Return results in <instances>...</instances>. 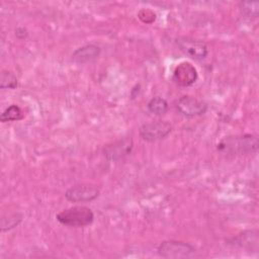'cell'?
<instances>
[{
    "label": "cell",
    "instance_id": "5bb4252c",
    "mask_svg": "<svg viewBox=\"0 0 259 259\" xmlns=\"http://www.w3.org/2000/svg\"><path fill=\"white\" fill-rule=\"evenodd\" d=\"M0 87L2 89H15L17 87V78L9 71H2L0 76Z\"/></svg>",
    "mask_w": 259,
    "mask_h": 259
},
{
    "label": "cell",
    "instance_id": "9a60e30c",
    "mask_svg": "<svg viewBox=\"0 0 259 259\" xmlns=\"http://www.w3.org/2000/svg\"><path fill=\"white\" fill-rule=\"evenodd\" d=\"M240 10L247 17H257L258 12H259V3L258 2H250V1L241 2Z\"/></svg>",
    "mask_w": 259,
    "mask_h": 259
},
{
    "label": "cell",
    "instance_id": "6da1fadb",
    "mask_svg": "<svg viewBox=\"0 0 259 259\" xmlns=\"http://www.w3.org/2000/svg\"><path fill=\"white\" fill-rule=\"evenodd\" d=\"M258 149V138L255 135L228 137L218 145V151L231 155H242L255 152Z\"/></svg>",
    "mask_w": 259,
    "mask_h": 259
},
{
    "label": "cell",
    "instance_id": "52a82bcc",
    "mask_svg": "<svg viewBox=\"0 0 259 259\" xmlns=\"http://www.w3.org/2000/svg\"><path fill=\"white\" fill-rule=\"evenodd\" d=\"M176 106L178 111L186 117L201 115L207 109V105L204 102L192 96H182L178 99Z\"/></svg>",
    "mask_w": 259,
    "mask_h": 259
},
{
    "label": "cell",
    "instance_id": "8fae6325",
    "mask_svg": "<svg viewBox=\"0 0 259 259\" xmlns=\"http://www.w3.org/2000/svg\"><path fill=\"white\" fill-rule=\"evenodd\" d=\"M148 109L156 115H163L168 110V102L162 97H154L148 102Z\"/></svg>",
    "mask_w": 259,
    "mask_h": 259
},
{
    "label": "cell",
    "instance_id": "7c38bea8",
    "mask_svg": "<svg viewBox=\"0 0 259 259\" xmlns=\"http://www.w3.org/2000/svg\"><path fill=\"white\" fill-rule=\"evenodd\" d=\"M23 118V112L21 110V108L15 104L10 105L9 107H7L0 116V119L2 122H6V121H12V120H19Z\"/></svg>",
    "mask_w": 259,
    "mask_h": 259
},
{
    "label": "cell",
    "instance_id": "3957f363",
    "mask_svg": "<svg viewBox=\"0 0 259 259\" xmlns=\"http://www.w3.org/2000/svg\"><path fill=\"white\" fill-rule=\"evenodd\" d=\"M159 256L168 259H185L195 254V249L188 243L176 240H167L160 243L157 248Z\"/></svg>",
    "mask_w": 259,
    "mask_h": 259
},
{
    "label": "cell",
    "instance_id": "8992f818",
    "mask_svg": "<svg viewBox=\"0 0 259 259\" xmlns=\"http://www.w3.org/2000/svg\"><path fill=\"white\" fill-rule=\"evenodd\" d=\"M99 195V189L92 184H79L70 187L65 192V197L71 202H87L94 200Z\"/></svg>",
    "mask_w": 259,
    "mask_h": 259
},
{
    "label": "cell",
    "instance_id": "9c48e42d",
    "mask_svg": "<svg viewBox=\"0 0 259 259\" xmlns=\"http://www.w3.org/2000/svg\"><path fill=\"white\" fill-rule=\"evenodd\" d=\"M133 147V140L131 138H126L105 146V148L103 149V153L106 159L116 161L128 155L132 152Z\"/></svg>",
    "mask_w": 259,
    "mask_h": 259
},
{
    "label": "cell",
    "instance_id": "5b68a950",
    "mask_svg": "<svg viewBox=\"0 0 259 259\" xmlns=\"http://www.w3.org/2000/svg\"><path fill=\"white\" fill-rule=\"evenodd\" d=\"M171 131L172 126L169 122L157 120L143 124L140 128V136L144 141L157 142L165 139Z\"/></svg>",
    "mask_w": 259,
    "mask_h": 259
},
{
    "label": "cell",
    "instance_id": "30bf717a",
    "mask_svg": "<svg viewBox=\"0 0 259 259\" xmlns=\"http://www.w3.org/2000/svg\"><path fill=\"white\" fill-rule=\"evenodd\" d=\"M100 54V48L95 45H87L77 49L72 54V59L76 63L83 64L95 60Z\"/></svg>",
    "mask_w": 259,
    "mask_h": 259
},
{
    "label": "cell",
    "instance_id": "4fadbf2b",
    "mask_svg": "<svg viewBox=\"0 0 259 259\" xmlns=\"http://www.w3.org/2000/svg\"><path fill=\"white\" fill-rule=\"evenodd\" d=\"M22 221V214L20 213H11L7 214L6 217H2L1 219V231H9L16 226L19 225V223Z\"/></svg>",
    "mask_w": 259,
    "mask_h": 259
},
{
    "label": "cell",
    "instance_id": "ba28073f",
    "mask_svg": "<svg viewBox=\"0 0 259 259\" xmlns=\"http://www.w3.org/2000/svg\"><path fill=\"white\" fill-rule=\"evenodd\" d=\"M173 80L179 86H190L197 80V71L191 63L181 62L174 69Z\"/></svg>",
    "mask_w": 259,
    "mask_h": 259
},
{
    "label": "cell",
    "instance_id": "7a4b0ae2",
    "mask_svg": "<svg viewBox=\"0 0 259 259\" xmlns=\"http://www.w3.org/2000/svg\"><path fill=\"white\" fill-rule=\"evenodd\" d=\"M56 218L61 224L65 226L80 228L92 224L94 220V213L87 206L77 205L62 210L56 215Z\"/></svg>",
    "mask_w": 259,
    "mask_h": 259
},
{
    "label": "cell",
    "instance_id": "277c9868",
    "mask_svg": "<svg viewBox=\"0 0 259 259\" xmlns=\"http://www.w3.org/2000/svg\"><path fill=\"white\" fill-rule=\"evenodd\" d=\"M177 47L188 57L194 60H202L208 54L206 44L199 38L190 36H180L176 38Z\"/></svg>",
    "mask_w": 259,
    "mask_h": 259
}]
</instances>
